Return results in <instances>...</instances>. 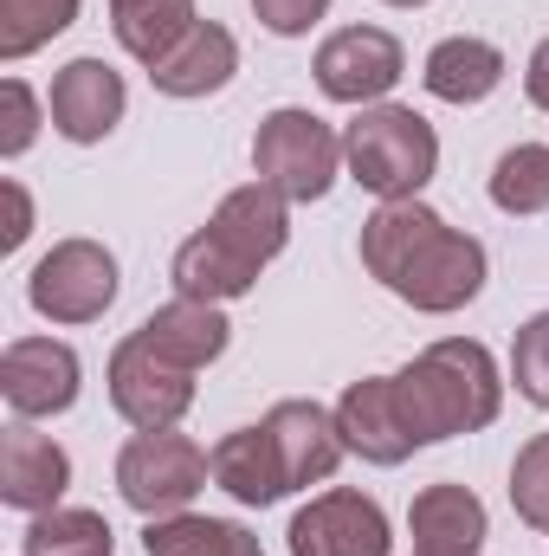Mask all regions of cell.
<instances>
[{
    "instance_id": "6da1fadb",
    "label": "cell",
    "mask_w": 549,
    "mask_h": 556,
    "mask_svg": "<svg viewBox=\"0 0 549 556\" xmlns=\"http://www.w3.org/2000/svg\"><path fill=\"white\" fill-rule=\"evenodd\" d=\"M362 266L382 278L413 311H459L485 285V247L472 233H452L433 207L420 201H382L362 220Z\"/></svg>"
},
{
    "instance_id": "7a4b0ae2",
    "label": "cell",
    "mask_w": 549,
    "mask_h": 556,
    "mask_svg": "<svg viewBox=\"0 0 549 556\" xmlns=\"http://www.w3.org/2000/svg\"><path fill=\"white\" fill-rule=\"evenodd\" d=\"M284 240H291L284 194L266 188V181H246V188H233L214 207V220L194 240H181V253H175V291L201 298V304L246 298L259 285V273H266V260L284 253Z\"/></svg>"
},
{
    "instance_id": "3957f363",
    "label": "cell",
    "mask_w": 549,
    "mask_h": 556,
    "mask_svg": "<svg viewBox=\"0 0 549 556\" xmlns=\"http://www.w3.org/2000/svg\"><path fill=\"white\" fill-rule=\"evenodd\" d=\"M498 402H505V389H498L491 350L465 343V337H446V343L420 350L408 369L395 376V408H401V427L413 433V446L491 427Z\"/></svg>"
},
{
    "instance_id": "277c9868",
    "label": "cell",
    "mask_w": 549,
    "mask_h": 556,
    "mask_svg": "<svg viewBox=\"0 0 549 556\" xmlns=\"http://www.w3.org/2000/svg\"><path fill=\"white\" fill-rule=\"evenodd\" d=\"M343 155H349V175H356L369 194H382V201H413V194L433 181V168H439V137H433L426 117H413L401 104H375V111H362V117L349 124Z\"/></svg>"
},
{
    "instance_id": "5b68a950",
    "label": "cell",
    "mask_w": 549,
    "mask_h": 556,
    "mask_svg": "<svg viewBox=\"0 0 549 556\" xmlns=\"http://www.w3.org/2000/svg\"><path fill=\"white\" fill-rule=\"evenodd\" d=\"M207 472H214V459H207L188 433H168V427L137 433V440L117 453V492H124V505L142 511V518H175V511H188L194 492L207 485Z\"/></svg>"
},
{
    "instance_id": "8992f818",
    "label": "cell",
    "mask_w": 549,
    "mask_h": 556,
    "mask_svg": "<svg viewBox=\"0 0 549 556\" xmlns=\"http://www.w3.org/2000/svg\"><path fill=\"white\" fill-rule=\"evenodd\" d=\"M336 162H343V142L310 111H272L253 137V168L284 201H323L336 181Z\"/></svg>"
},
{
    "instance_id": "52a82bcc",
    "label": "cell",
    "mask_w": 549,
    "mask_h": 556,
    "mask_svg": "<svg viewBox=\"0 0 549 556\" xmlns=\"http://www.w3.org/2000/svg\"><path fill=\"white\" fill-rule=\"evenodd\" d=\"M26 298H33V311L52 317V324H91V317H104L111 298H117V260H111L98 240H59V247L33 266Z\"/></svg>"
},
{
    "instance_id": "ba28073f",
    "label": "cell",
    "mask_w": 549,
    "mask_h": 556,
    "mask_svg": "<svg viewBox=\"0 0 549 556\" xmlns=\"http://www.w3.org/2000/svg\"><path fill=\"white\" fill-rule=\"evenodd\" d=\"M111 402H117V415L142 427V433H155V427H175V420L188 415V402H194V369H181V363H168L162 350H149L137 330L117 343V356H111Z\"/></svg>"
},
{
    "instance_id": "9c48e42d",
    "label": "cell",
    "mask_w": 549,
    "mask_h": 556,
    "mask_svg": "<svg viewBox=\"0 0 549 556\" xmlns=\"http://www.w3.org/2000/svg\"><path fill=\"white\" fill-rule=\"evenodd\" d=\"M401 72H408V59H401L395 33H382V26H343L317 46V85L336 104H375L401 85Z\"/></svg>"
},
{
    "instance_id": "30bf717a",
    "label": "cell",
    "mask_w": 549,
    "mask_h": 556,
    "mask_svg": "<svg viewBox=\"0 0 549 556\" xmlns=\"http://www.w3.org/2000/svg\"><path fill=\"white\" fill-rule=\"evenodd\" d=\"M291 556H388V518L362 492H323L291 518Z\"/></svg>"
},
{
    "instance_id": "8fae6325",
    "label": "cell",
    "mask_w": 549,
    "mask_h": 556,
    "mask_svg": "<svg viewBox=\"0 0 549 556\" xmlns=\"http://www.w3.org/2000/svg\"><path fill=\"white\" fill-rule=\"evenodd\" d=\"M0 395H7L13 415L26 420L65 415L78 402V356L65 343H52V337H20L0 356Z\"/></svg>"
},
{
    "instance_id": "7c38bea8",
    "label": "cell",
    "mask_w": 549,
    "mask_h": 556,
    "mask_svg": "<svg viewBox=\"0 0 549 556\" xmlns=\"http://www.w3.org/2000/svg\"><path fill=\"white\" fill-rule=\"evenodd\" d=\"M124 78L104 65V59H72L59 78H52V124L59 137L72 142H104L124 124Z\"/></svg>"
},
{
    "instance_id": "4fadbf2b",
    "label": "cell",
    "mask_w": 549,
    "mask_h": 556,
    "mask_svg": "<svg viewBox=\"0 0 549 556\" xmlns=\"http://www.w3.org/2000/svg\"><path fill=\"white\" fill-rule=\"evenodd\" d=\"M336 433L349 453H362L369 466H401L413 453V433L401 427V408H395V376H362L343 389L336 402Z\"/></svg>"
},
{
    "instance_id": "5bb4252c",
    "label": "cell",
    "mask_w": 549,
    "mask_h": 556,
    "mask_svg": "<svg viewBox=\"0 0 549 556\" xmlns=\"http://www.w3.org/2000/svg\"><path fill=\"white\" fill-rule=\"evenodd\" d=\"M72 485V459L65 446H52L33 427H7L0 433V498L13 511H52Z\"/></svg>"
},
{
    "instance_id": "9a60e30c",
    "label": "cell",
    "mask_w": 549,
    "mask_h": 556,
    "mask_svg": "<svg viewBox=\"0 0 549 556\" xmlns=\"http://www.w3.org/2000/svg\"><path fill=\"white\" fill-rule=\"evenodd\" d=\"M266 433H272L278 459H284L291 492H297V485L330 479V472H336V459L349 453V446H343V433H336V415H323L317 402H278L272 415H266Z\"/></svg>"
},
{
    "instance_id": "2e32d148",
    "label": "cell",
    "mask_w": 549,
    "mask_h": 556,
    "mask_svg": "<svg viewBox=\"0 0 549 556\" xmlns=\"http://www.w3.org/2000/svg\"><path fill=\"white\" fill-rule=\"evenodd\" d=\"M227 317H220V304H201V298H175V304H162V311H149L137 324V337L149 350H162L168 363H181V369H207L220 350H227Z\"/></svg>"
},
{
    "instance_id": "e0dca14e",
    "label": "cell",
    "mask_w": 549,
    "mask_h": 556,
    "mask_svg": "<svg viewBox=\"0 0 549 556\" xmlns=\"http://www.w3.org/2000/svg\"><path fill=\"white\" fill-rule=\"evenodd\" d=\"M233 65H240L233 33L214 26V20H201L175 52H162V59L149 65V78H155V91H168V98H207V91H220V85L233 78Z\"/></svg>"
},
{
    "instance_id": "ac0fdd59",
    "label": "cell",
    "mask_w": 549,
    "mask_h": 556,
    "mask_svg": "<svg viewBox=\"0 0 549 556\" xmlns=\"http://www.w3.org/2000/svg\"><path fill=\"white\" fill-rule=\"evenodd\" d=\"M413 556H478L485 544V505L465 485H426L408 511Z\"/></svg>"
},
{
    "instance_id": "d6986e66",
    "label": "cell",
    "mask_w": 549,
    "mask_h": 556,
    "mask_svg": "<svg viewBox=\"0 0 549 556\" xmlns=\"http://www.w3.org/2000/svg\"><path fill=\"white\" fill-rule=\"evenodd\" d=\"M214 485L233 492L240 505H278V498L291 492L284 459H278L266 420H259V427H240V433H227V440L214 446Z\"/></svg>"
},
{
    "instance_id": "ffe728a7",
    "label": "cell",
    "mask_w": 549,
    "mask_h": 556,
    "mask_svg": "<svg viewBox=\"0 0 549 556\" xmlns=\"http://www.w3.org/2000/svg\"><path fill=\"white\" fill-rule=\"evenodd\" d=\"M426 91L439 98V104H478V98H491L498 91V78H505V52L491 46V39H439L433 52H426Z\"/></svg>"
},
{
    "instance_id": "44dd1931",
    "label": "cell",
    "mask_w": 549,
    "mask_h": 556,
    "mask_svg": "<svg viewBox=\"0 0 549 556\" xmlns=\"http://www.w3.org/2000/svg\"><path fill=\"white\" fill-rule=\"evenodd\" d=\"M111 26H117V46L155 65L162 52H175L201 20H194V0H111Z\"/></svg>"
},
{
    "instance_id": "7402d4cb",
    "label": "cell",
    "mask_w": 549,
    "mask_h": 556,
    "mask_svg": "<svg viewBox=\"0 0 549 556\" xmlns=\"http://www.w3.org/2000/svg\"><path fill=\"white\" fill-rule=\"evenodd\" d=\"M142 551H149V556H266V551H259V538H253L246 525H227V518H194V511L149 518Z\"/></svg>"
},
{
    "instance_id": "603a6c76",
    "label": "cell",
    "mask_w": 549,
    "mask_h": 556,
    "mask_svg": "<svg viewBox=\"0 0 549 556\" xmlns=\"http://www.w3.org/2000/svg\"><path fill=\"white\" fill-rule=\"evenodd\" d=\"M117 551V531L98 518V511H39L26 525V556H111Z\"/></svg>"
},
{
    "instance_id": "cb8c5ba5",
    "label": "cell",
    "mask_w": 549,
    "mask_h": 556,
    "mask_svg": "<svg viewBox=\"0 0 549 556\" xmlns=\"http://www.w3.org/2000/svg\"><path fill=\"white\" fill-rule=\"evenodd\" d=\"M491 201L505 214H544L549 207V149L544 142H518L498 155L491 168Z\"/></svg>"
},
{
    "instance_id": "d4e9b609",
    "label": "cell",
    "mask_w": 549,
    "mask_h": 556,
    "mask_svg": "<svg viewBox=\"0 0 549 556\" xmlns=\"http://www.w3.org/2000/svg\"><path fill=\"white\" fill-rule=\"evenodd\" d=\"M72 20H78V0H0V59L39 52Z\"/></svg>"
},
{
    "instance_id": "484cf974",
    "label": "cell",
    "mask_w": 549,
    "mask_h": 556,
    "mask_svg": "<svg viewBox=\"0 0 549 556\" xmlns=\"http://www.w3.org/2000/svg\"><path fill=\"white\" fill-rule=\"evenodd\" d=\"M511 505H518L524 525L549 531V433H537L518 453V466H511Z\"/></svg>"
},
{
    "instance_id": "4316f807",
    "label": "cell",
    "mask_w": 549,
    "mask_h": 556,
    "mask_svg": "<svg viewBox=\"0 0 549 556\" xmlns=\"http://www.w3.org/2000/svg\"><path fill=\"white\" fill-rule=\"evenodd\" d=\"M511 376H518V395L549 408V311H537L524 330H518V350H511Z\"/></svg>"
},
{
    "instance_id": "83f0119b",
    "label": "cell",
    "mask_w": 549,
    "mask_h": 556,
    "mask_svg": "<svg viewBox=\"0 0 549 556\" xmlns=\"http://www.w3.org/2000/svg\"><path fill=\"white\" fill-rule=\"evenodd\" d=\"M39 130V111H33V91L20 85V78H7L0 85V155H20L26 142Z\"/></svg>"
},
{
    "instance_id": "f1b7e54d",
    "label": "cell",
    "mask_w": 549,
    "mask_h": 556,
    "mask_svg": "<svg viewBox=\"0 0 549 556\" xmlns=\"http://www.w3.org/2000/svg\"><path fill=\"white\" fill-rule=\"evenodd\" d=\"M323 7H330V0H253L259 26H266V33H278V39L310 33V20H323Z\"/></svg>"
},
{
    "instance_id": "f546056e",
    "label": "cell",
    "mask_w": 549,
    "mask_h": 556,
    "mask_svg": "<svg viewBox=\"0 0 549 556\" xmlns=\"http://www.w3.org/2000/svg\"><path fill=\"white\" fill-rule=\"evenodd\" d=\"M26 233H33V201H26L20 181H7V233H0V253H13Z\"/></svg>"
},
{
    "instance_id": "4dcf8cb0",
    "label": "cell",
    "mask_w": 549,
    "mask_h": 556,
    "mask_svg": "<svg viewBox=\"0 0 549 556\" xmlns=\"http://www.w3.org/2000/svg\"><path fill=\"white\" fill-rule=\"evenodd\" d=\"M524 91H531V104L549 111V39L531 52V72H524Z\"/></svg>"
},
{
    "instance_id": "1f68e13d",
    "label": "cell",
    "mask_w": 549,
    "mask_h": 556,
    "mask_svg": "<svg viewBox=\"0 0 549 556\" xmlns=\"http://www.w3.org/2000/svg\"><path fill=\"white\" fill-rule=\"evenodd\" d=\"M388 7H426V0H388Z\"/></svg>"
}]
</instances>
